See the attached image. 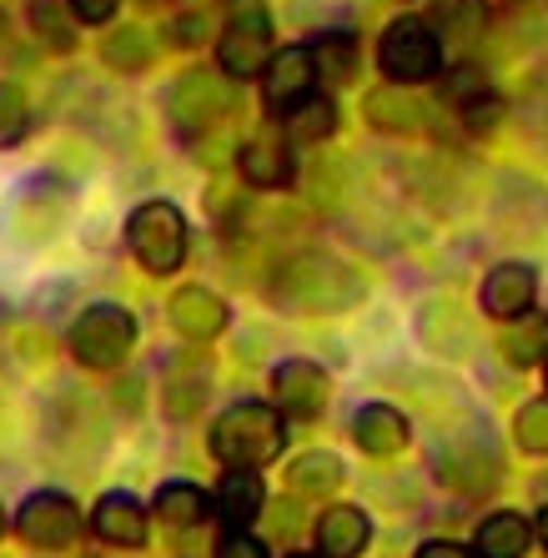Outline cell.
<instances>
[{
    "instance_id": "obj_32",
    "label": "cell",
    "mask_w": 548,
    "mask_h": 558,
    "mask_svg": "<svg viewBox=\"0 0 548 558\" xmlns=\"http://www.w3.org/2000/svg\"><path fill=\"white\" fill-rule=\"evenodd\" d=\"M458 31H468V36H478V26H484V11H478V0H443V15H438V36H453Z\"/></svg>"
},
{
    "instance_id": "obj_37",
    "label": "cell",
    "mask_w": 548,
    "mask_h": 558,
    "mask_svg": "<svg viewBox=\"0 0 548 558\" xmlns=\"http://www.w3.org/2000/svg\"><path fill=\"white\" fill-rule=\"evenodd\" d=\"M418 558H473V554L468 548H458V544H448V538H433V544L418 548Z\"/></svg>"
},
{
    "instance_id": "obj_21",
    "label": "cell",
    "mask_w": 548,
    "mask_h": 558,
    "mask_svg": "<svg viewBox=\"0 0 548 558\" xmlns=\"http://www.w3.org/2000/svg\"><path fill=\"white\" fill-rule=\"evenodd\" d=\"M528 538H534V523L523 519V513H494L478 529V558H523L528 554Z\"/></svg>"
},
{
    "instance_id": "obj_12",
    "label": "cell",
    "mask_w": 548,
    "mask_h": 558,
    "mask_svg": "<svg viewBox=\"0 0 548 558\" xmlns=\"http://www.w3.org/2000/svg\"><path fill=\"white\" fill-rule=\"evenodd\" d=\"M534 292H538L534 267L503 262V267H494L488 282H484V312L488 317H503V323H519L523 312L534 307Z\"/></svg>"
},
{
    "instance_id": "obj_15",
    "label": "cell",
    "mask_w": 548,
    "mask_h": 558,
    "mask_svg": "<svg viewBox=\"0 0 548 558\" xmlns=\"http://www.w3.org/2000/svg\"><path fill=\"white\" fill-rule=\"evenodd\" d=\"M207 383H211V367L207 357H167V377H161V408L167 417H192L207 398Z\"/></svg>"
},
{
    "instance_id": "obj_28",
    "label": "cell",
    "mask_w": 548,
    "mask_h": 558,
    "mask_svg": "<svg viewBox=\"0 0 548 558\" xmlns=\"http://www.w3.org/2000/svg\"><path fill=\"white\" fill-rule=\"evenodd\" d=\"M288 483L297 488V494H332V488L342 483V458L313 448V453H302L297 463L288 468Z\"/></svg>"
},
{
    "instance_id": "obj_30",
    "label": "cell",
    "mask_w": 548,
    "mask_h": 558,
    "mask_svg": "<svg viewBox=\"0 0 548 558\" xmlns=\"http://www.w3.org/2000/svg\"><path fill=\"white\" fill-rule=\"evenodd\" d=\"M513 442L523 453H548V398H534L523 403L519 417H513Z\"/></svg>"
},
{
    "instance_id": "obj_7",
    "label": "cell",
    "mask_w": 548,
    "mask_h": 558,
    "mask_svg": "<svg viewBox=\"0 0 548 558\" xmlns=\"http://www.w3.org/2000/svg\"><path fill=\"white\" fill-rule=\"evenodd\" d=\"M217 61L232 81H252L272 65V21L261 5H242L217 40Z\"/></svg>"
},
{
    "instance_id": "obj_38",
    "label": "cell",
    "mask_w": 548,
    "mask_h": 558,
    "mask_svg": "<svg viewBox=\"0 0 548 558\" xmlns=\"http://www.w3.org/2000/svg\"><path fill=\"white\" fill-rule=\"evenodd\" d=\"M538 538H544V548H548V508H544V519H538Z\"/></svg>"
},
{
    "instance_id": "obj_17",
    "label": "cell",
    "mask_w": 548,
    "mask_h": 558,
    "mask_svg": "<svg viewBox=\"0 0 548 558\" xmlns=\"http://www.w3.org/2000/svg\"><path fill=\"white\" fill-rule=\"evenodd\" d=\"M353 438L367 458H388L407 448V417L388 403H367L363 413L353 417Z\"/></svg>"
},
{
    "instance_id": "obj_31",
    "label": "cell",
    "mask_w": 548,
    "mask_h": 558,
    "mask_svg": "<svg viewBox=\"0 0 548 558\" xmlns=\"http://www.w3.org/2000/svg\"><path fill=\"white\" fill-rule=\"evenodd\" d=\"M443 96H448V101H453V106H463V111H468L473 101H484V96H494V92H488L484 71H473V65H458L453 76H448Z\"/></svg>"
},
{
    "instance_id": "obj_26",
    "label": "cell",
    "mask_w": 548,
    "mask_h": 558,
    "mask_svg": "<svg viewBox=\"0 0 548 558\" xmlns=\"http://www.w3.org/2000/svg\"><path fill=\"white\" fill-rule=\"evenodd\" d=\"M282 121H288L292 142H327V136L338 131V106L327 101V96H302Z\"/></svg>"
},
{
    "instance_id": "obj_11",
    "label": "cell",
    "mask_w": 548,
    "mask_h": 558,
    "mask_svg": "<svg viewBox=\"0 0 548 558\" xmlns=\"http://www.w3.org/2000/svg\"><path fill=\"white\" fill-rule=\"evenodd\" d=\"M317 81V56L307 46H288L267 65V111H292L302 96H313Z\"/></svg>"
},
{
    "instance_id": "obj_16",
    "label": "cell",
    "mask_w": 548,
    "mask_h": 558,
    "mask_svg": "<svg viewBox=\"0 0 548 558\" xmlns=\"http://www.w3.org/2000/svg\"><path fill=\"white\" fill-rule=\"evenodd\" d=\"M236 171L247 177V186H261V192L288 186L292 182V151H288V142H277L272 131H267V136H252V142L236 151Z\"/></svg>"
},
{
    "instance_id": "obj_6",
    "label": "cell",
    "mask_w": 548,
    "mask_h": 558,
    "mask_svg": "<svg viewBox=\"0 0 548 558\" xmlns=\"http://www.w3.org/2000/svg\"><path fill=\"white\" fill-rule=\"evenodd\" d=\"M232 106H236V81L227 76V71H207V65L182 71L167 92V117L182 131L211 126V121H222Z\"/></svg>"
},
{
    "instance_id": "obj_1",
    "label": "cell",
    "mask_w": 548,
    "mask_h": 558,
    "mask_svg": "<svg viewBox=\"0 0 548 558\" xmlns=\"http://www.w3.org/2000/svg\"><path fill=\"white\" fill-rule=\"evenodd\" d=\"M272 298L288 312L332 317V312L357 307L367 298V282L357 267L338 262L332 252H297L272 272Z\"/></svg>"
},
{
    "instance_id": "obj_4",
    "label": "cell",
    "mask_w": 548,
    "mask_h": 558,
    "mask_svg": "<svg viewBox=\"0 0 548 558\" xmlns=\"http://www.w3.org/2000/svg\"><path fill=\"white\" fill-rule=\"evenodd\" d=\"M378 65L392 86H418V81H433L438 65H443V36L418 21V15H403L392 21L378 40Z\"/></svg>"
},
{
    "instance_id": "obj_18",
    "label": "cell",
    "mask_w": 548,
    "mask_h": 558,
    "mask_svg": "<svg viewBox=\"0 0 548 558\" xmlns=\"http://www.w3.org/2000/svg\"><path fill=\"white\" fill-rule=\"evenodd\" d=\"M373 538V519H367L363 508H327L322 519H317V548L327 558H357Z\"/></svg>"
},
{
    "instance_id": "obj_27",
    "label": "cell",
    "mask_w": 548,
    "mask_h": 558,
    "mask_svg": "<svg viewBox=\"0 0 548 558\" xmlns=\"http://www.w3.org/2000/svg\"><path fill=\"white\" fill-rule=\"evenodd\" d=\"M31 31L51 51H71L76 46V15H71L65 0H31Z\"/></svg>"
},
{
    "instance_id": "obj_22",
    "label": "cell",
    "mask_w": 548,
    "mask_h": 558,
    "mask_svg": "<svg viewBox=\"0 0 548 558\" xmlns=\"http://www.w3.org/2000/svg\"><path fill=\"white\" fill-rule=\"evenodd\" d=\"M151 56H157V46H151V36L142 26H117L101 40V61L111 71H121V76H142L151 65Z\"/></svg>"
},
{
    "instance_id": "obj_35",
    "label": "cell",
    "mask_w": 548,
    "mask_h": 558,
    "mask_svg": "<svg viewBox=\"0 0 548 558\" xmlns=\"http://www.w3.org/2000/svg\"><path fill=\"white\" fill-rule=\"evenodd\" d=\"M202 36H207V15H202V11L182 15V21L171 26V40H176V46H196Z\"/></svg>"
},
{
    "instance_id": "obj_23",
    "label": "cell",
    "mask_w": 548,
    "mask_h": 558,
    "mask_svg": "<svg viewBox=\"0 0 548 558\" xmlns=\"http://www.w3.org/2000/svg\"><path fill=\"white\" fill-rule=\"evenodd\" d=\"M503 357L513 367H538L548 363V317L544 312H523L519 327L503 332Z\"/></svg>"
},
{
    "instance_id": "obj_25",
    "label": "cell",
    "mask_w": 548,
    "mask_h": 558,
    "mask_svg": "<svg viewBox=\"0 0 548 558\" xmlns=\"http://www.w3.org/2000/svg\"><path fill=\"white\" fill-rule=\"evenodd\" d=\"M313 56H317V76H322L327 86H353V76H357V40L353 36L327 31V36H317Z\"/></svg>"
},
{
    "instance_id": "obj_19",
    "label": "cell",
    "mask_w": 548,
    "mask_h": 558,
    "mask_svg": "<svg viewBox=\"0 0 548 558\" xmlns=\"http://www.w3.org/2000/svg\"><path fill=\"white\" fill-rule=\"evenodd\" d=\"M217 513L232 529H247L261 513V478L257 468H227V478L217 483Z\"/></svg>"
},
{
    "instance_id": "obj_40",
    "label": "cell",
    "mask_w": 548,
    "mask_h": 558,
    "mask_svg": "<svg viewBox=\"0 0 548 558\" xmlns=\"http://www.w3.org/2000/svg\"><path fill=\"white\" fill-rule=\"evenodd\" d=\"M519 5H538V0H519Z\"/></svg>"
},
{
    "instance_id": "obj_20",
    "label": "cell",
    "mask_w": 548,
    "mask_h": 558,
    "mask_svg": "<svg viewBox=\"0 0 548 558\" xmlns=\"http://www.w3.org/2000/svg\"><path fill=\"white\" fill-rule=\"evenodd\" d=\"M363 111L373 126L392 131V136H407V131H418V121H423V106L413 101L403 86H378V92H367Z\"/></svg>"
},
{
    "instance_id": "obj_41",
    "label": "cell",
    "mask_w": 548,
    "mask_h": 558,
    "mask_svg": "<svg viewBox=\"0 0 548 558\" xmlns=\"http://www.w3.org/2000/svg\"><path fill=\"white\" fill-rule=\"evenodd\" d=\"M0 533H5V513H0Z\"/></svg>"
},
{
    "instance_id": "obj_9",
    "label": "cell",
    "mask_w": 548,
    "mask_h": 558,
    "mask_svg": "<svg viewBox=\"0 0 548 558\" xmlns=\"http://www.w3.org/2000/svg\"><path fill=\"white\" fill-rule=\"evenodd\" d=\"M272 398L288 417L313 423V417L327 413L332 383H327V373L317 363H307V357H288V363H277V373H272Z\"/></svg>"
},
{
    "instance_id": "obj_14",
    "label": "cell",
    "mask_w": 548,
    "mask_h": 558,
    "mask_svg": "<svg viewBox=\"0 0 548 558\" xmlns=\"http://www.w3.org/2000/svg\"><path fill=\"white\" fill-rule=\"evenodd\" d=\"M92 529H96V538L111 548H142L146 533H151L146 529V508L131 494H106L92 513Z\"/></svg>"
},
{
    "instance_id": "obj_24",
    "label": "cell",
    "mask_w": 548,
    "mask_h": 558,
    "mask_svg": "<svg viewBox=\"0 0 548 558\" xmlns=\"http://www.w3.org/2000/svg\"><path fill=\"white\" fill-rule=\"evenodd\" d=\"M157 519L171 523V529H196L207 523V494L196 483H161L157 488Z\"/></svg>"
},
{
    "instance_id": "obj_34",
    "label": "cell",
    "mask_w": 548,
    "mask_h": 558,
    "mask_svg": "<svg viewBox=\"0 0 548 558\" xmlns=\"http://www.w3.org/2000/svg\"><path fill=\"white\" fill-rule=\"evenodd\" d=\"M65 5H71V15H76L81 26H106L121 0H65Z\"/></svg>"
},
{
    "instance_id": "obj_2",
    "label": "cell",
    "mask_w": 548,
    "mask_h": 558,
    "mask_svg": "<svg viewBox=\"0 0 548 558\" xmlns=\"http://www.w3.org/2000/svg\"><path fill=\"white\" fill-rule=\"evenodd\" d=\"M288 448V428H282V408L267 403H236L211 423V453L227 468H261Z\"/></svg>"
},
{
    "instance_id": "obj_8",
    "label": "cell",
    "mask_w": 548,
    "mask_h": 558,
    "mask_svg": "<svg viewBox=\"0 0 548 558\" xmlns=\"http://www.w3.org/2000/svg\"><path fill=\"white\" fill-rule=\"evenodd\" d=\"M15 533L31 548H65V544H76V533H81V508L65 494H36L15 513Z\"/></svg>"
},
{
    "instance_id": "obj_13",
    "label": "cell",
    "mask_w": 548,
    "mask_h": 558,
    "mask_svg": "<svg viewBox=\"0 0 548 558\" xmlns=\"http://www.w3.org/2000/svg\"><path fill=\"white\" fill-rule=\"evenodd\" d=\"M171 323H176L182 338L211 342L232 317H227V302L217 298V292H207V287H182V292L171 298Z\"/></svg>"
},
{
    "instance_id": "obj_39",
    "label": "cell",
    "mask_w": 548,
    "mask_h": 558,
    "mask_svg": "<svg viewBox=\"0 0 548 558\" xmlns=\"http://www.w3.org/2000/svg\"><path fill=\"white\" fill-rule=\"evenodd\" d=\"M292 558H317V554H292Z\"/></svg>"
},
{
    "instance_id": "obj_29",
    "label": "cell",
    "mask_w": 548,
    "mask_h": 558,
    "mask_svg": "<svg viewBox=\"0 0 548 558\" xmlns=\"http://www.w3.org/2000/svg\"><path fill=\"white\" fill-rule=\"evenodd\" d=\"M31 131V101L21 86L0 81V146H15Z\"/></svg>"
},
{
    "instance_id": "obj_36",
    "label": "cell",
    "mask_w": 548,
    "mask_h": 558,
    "mask_svg": "<svg viewBox=\"0 0 548 558\" xmlns=\"http://www.w3.org/2000/svg\"><path fill=\"white\" fill-rule=\"evenodd\" d=\"M297 523H302L297 504H292V498H282V504L272 508V533H277V538H292V533H297Z\"/></svg>"
},
{
    "instance_id": "obj_3",
    "label": "cell",
    "mask_w": 548,
    "mask_h": 558,
    "mask_svg": "<svg viewBox=\"0 0 548 558\" xmlns=\"http://www.w3.org/2000/svg\"><path fill=\"white\" fill-rule=\"evenodd\" d=\"M126 247L151 277H171L186 257V217L176 202H142L126 221Z\"/></svg>"
},
{
    "instance_id": "obj_33",
    "label": "cell",
    "mask_w": 548,
    "mask_h": 558,
    "mask_svg": "<svg viewBox=\"0 0 548 558\" xmlns=\"http://www.w3.org/2000/svg\"><path fill=\"white\" fill-rule=\"evenodd\" d=\"M217 558H267V548H261L247 529H227L222 538H217Z\"/></svg>"
},
{
    "instance_id": "obj_10",
    "label": "cell",
    "mask_w": 548,
    "mask_h": 558,
    "mask_svg": "<svg viewBox=\"0 0 548 558\" xmlns=\"http://www.w3.org/2000/svg\"><path fill=\"white\" fill-rule=\"evenodd\" d=\"M438 473H443L453 488L488 494V488L498 483V473H503V463H498L488 433H468V438H453L443 453H438Z\"/></svg>"
},
{
    "instance_id": "obj_5",
    "label": "cell",
    "mask_w": 548,
    "mask_h": 558,
    "mask_svg": "<svg viewBox=\"0 0 548 558\" xmlns=\"http://www.w3.org/2000/svg\"><path fill=\"white\" fill-rule=\"evenodd\" d=\"M131 342H136V317L126 307H117V302H92L71 323V357L81 367H96V373L126 363Z\"/></svg>"
}]
</instances>
